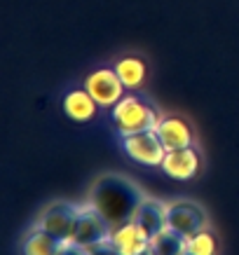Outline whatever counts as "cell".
<instances>
[{"label": "cell", "mask_w": 239, "mask_h": 255, "mask_svg": "<svg viewBox=\"0 0 239 255\" xmlns=\"http://www.w3.org/2000/svg\"><path fill=\"white\" fill-rule=\"evenodd\" d=\"M141 199L143 197L139 194V190L117 176L101 178L99 183L92 187V194H89V204L99 211L110 230H115L127 220H131Z\"/></svg>", "instance_id": "obj_1"}, {"label": "cell", "mask_w": 239, "mask_h": 255, "mask_svg": "<svg viewBox=\"0 0 239 255\" xmlns=\"http://www.w3.org/2000/svg\"><path fill=\"white\" fill-rule=\"evenodd\" d=\"M162 122L160 113L148 106L139 96L134 94H124L122 99L115 103L113 108V124L120 136H129V133L148 131V129H157V124Z\"/></svg>", "instance_id": "obj_2"}, {"label": "cell", "mask_w": 239, "mask_h": 255, "mask_svg": "<svg viewBox=\"0 0 239 255\" xmlns=\"http://www.w3.org/2000/svg\"><path fill=\"white\" fill-rule=\"evenodd\" d=\"M122 150L131 162L143 164V166H162L164 155H167V147L155 129L122 136Z\"/></svg>", "instance_id": "obj_3"}, {"label": "cell", "mask_w": 239, "mask_h": 255, "mask_svg": "<svg viewBox=\"0 0 239 255\" xmlns=\"http://www.w3.org/2000/svg\"><path fill=\"white\" fill-rule=\"evenodd\" d=\"M35 225L40 230L49 232L52 237H56L59 241L68 244V241H73V232H75L77 225V206L68 204V201H56L42 211V216L38 218Z\"/></svg>", "instance_id": "obj_4"}, {"label": "cell", "mask_w": 239, "mask_h": 255, "mask_svg": "<svg viewBox=\"0 0 239 255\" xmlns=\"http://www.w3.org/2000/svg\"><path fill=\"white\" fill-rule=\"evenodd\" d=\"M110 227L108 223L101 218V213L94 209L92 204H80L77 206V225L73 232V244L82 248H92L101 241H108Z\"/></svg>", "instance_id": "obj_5"}, {"label": "cell", "mask_w": 239, "mask_h": 255, "mask_svg": "<svg viewBox=\"0 0 239 255\" xmlns=\"http://www.w3.org/2000/svg\"><path fill=\"white\" fill-rule=\"evenodd\" d=\"M85 89L92 94L101 108H115V103L124 96L127 87L122 85L115 68H99L87 75Z\"/></svg>", "instance_id": "obj_6"}, {"label": "cell", "mask_w": 239, "mask_h": 255, "mask_svg": "<svg viewBox=\"0 0 239 255\" xmlns=\"http://www.w3.org/2000/svg\"><path fill=\"white\" fill-rule=\"evenodd\" d=\"M167 225L181 232L183 237H193L200 230H207V213L193 201H171L167 204Z\"/></svg>", "instance_id": "obj_7"}, {"label": "cell", "mask_w": 239, "mask_h": 255, "mask_svg": "<svg viewBox=\"0 0 239 255\" xmlns=\"http://www.w3.org/2000/svg\"><path fill=\"white\" fill-rule=\"evenodd\" d=\"M108 241L122 255H143L150 248V234L134 220H127L124 225L110 230Z\"/></svg>", "instance_id": "obj_8"}, {"label": "cell", "mask_w": 239, "mask_h": 255, "mask_svg": "<svg viewBox=\"0 0 239 255\" xmlns=\"http://www.w3.org/2000/svg\"><path fill=\"white\" fill-rule=\"evenodd\" d=\"M162 171L174 180H190L200 171V155L193 145L178 147V150H167L162 162Z\"/></svg>", "instance_id": "obj_9"}, {"label": "cell", "mask_w": 239, "mask_h": 255, "mask_svg": "<svg viewBox=\"0 0 239 255\" xmlns=\"http://www.w3.org/2000/svg\"><path fill=\"white\" fill-rule=\"evenodd\" d=\"M157 136L162 138L167 150H178V147H190L195 143L193 129L188 127L185 120L181 117H162V122L157 124Z\"/></svg>", "instance_id": "obj_10"}, {"label": "cell", "mask_w": 239, "mask_h": 255, "mask_svg": "<svg viewBox=\"0 0 239 255\" xmlns=\"http://www.w3.org/2000/svg\"><path fill=\"white\" fill-rule=\"evenodd\" d=\"M131 220H134V223H139L141 227L153 237V234H157L160 230L167 227V204H162V201H157V199H148V197H143L141 204L136 206V211H134Z\"/></svg>", "instance_id": "obj_11"}, {"label": "cell", "mask_w": 239, "mask_h": 255, "mask_svg": "<svg viewBox=\"0 0 239 255\" xmlns=\"http://www.w3.org/2000/svg\"><path fill=\"white\" fill-rule=\"evenodd\" d=\"M99 108L101 106L94 101V96L87 89H73L63 99V113L70 120H75V122H89V120H94Z\"/></svg>", "instance_id": "obj_12"}, {"label": "cell", "mask_w": 239, "mask_h": 255, "mask_svg": "<svg viewBox=\"0 0 239 255\" xmlns=\"http://www.w3.org/2000/svg\"><path fill=\"white\" fill-rule=\"evenodd\" d=\"M150 253L153 255H188V237L171 230L169 225L150 237Z\"/></svg>", "instance_id": "obj_13"}, {"label": "cell", "mask_w": 239, "mask_h": 255, "mask_svg": "<svg viewBox=\"0 0 239 255\" xmlns=\"http://www.w3.org/2000/svg\"><path fill=\"white\" fill-rule=\"evenodd\" d=\"M61 248H63V241H59L56 237H52L49 232L40 230L35 225L31 232L23 237L21 255H59Z\"/></svg>", "instance_id": "obj_14"}, {"label": "cell", "mask_w": 239, "mask_h": 255, "mask_svg": "<svg viewBox=\"0 0 239 255\" xmlns=\"http://www.w3.org/2000/svg\"><path fill=\"white\" fill-rule=\"evenodd\" d=\"M113 68L117 70V75H120V80H122V85L129 89V92H134V89H141L143 87V82H146V61L143 59H139V56H124V59H120V61L113 66Z\"/></svg>", "instance_id": "obj_15"}, {"label": "cell", "mask_w": 239, "mask_h": 255, "mask_svg": "<svg viewBox=\"0 0 239 255\" xmlns=\"http://www.w3.org/2000/svg\"><path fill=\"white\" fill-rule=\"evenodd\" d=\"M218 253V241L216 237L207 230L195 232L193 237H188V255H216Z\"/></svg>", "instance_id": "obj_16"}, {"label": "cell", "mask_w": 239, "mask_h": 255, "mask_svg": "<svg viewBox=\"0 0 239 255\" xmlns=\"http://www.w3.org/2000/svg\"><path fill=\"white\" fill-rule=\"evenodd\" d=\"M87 251H89V255H122L113 244H110V241H101V244L87 248Z\"/></svg>", "instance_id": "obj_17"}, {"label": "cell", "mask_w": 239, "mask_h": 255, "mask_svg": "<svg viewBox=\"0 0 239 255\" xmlns=\"http://www.w3.org/2000/svg\"><path fill=\"white\" fill-rule=\"evenodd\" d=\"M59 255H89V251L82 246H77V244H73V241H68V244H63Z\"/></svg>", "instance_id": "obj_18"}]
</instances>
